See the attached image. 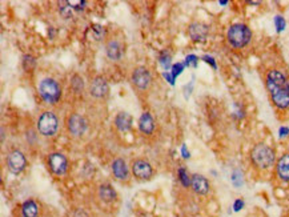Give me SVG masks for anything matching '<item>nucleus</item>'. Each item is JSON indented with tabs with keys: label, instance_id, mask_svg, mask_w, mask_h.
Returning <instances> with one entry per match:
<instances>
[{
	"label": "nucleus",
	"instance_id": "obj_31",
	"mask_svg": "<svg viewBox=\"0 0 289 217\" xmlns=\"http://www.w3.org/2000/svg\"><path fill=\"white\" fill-rule=\"evenodd\" d=\"M185 60H187V64L188 66H189V64H192V66L193 67H196V64H197V58H196V56H193V55H189V56H187V59H185Z\"/></svg>",
	"mask_w": 289,
	"mask_h": 217
},
{
	"label": "nucleus",
	"instance_id": "obj_8",
	"mask_svg": "<svg viewBox=\"0 0 289 217\" xmlns=\"http://www.w3.org/2000/svg\"><path fill=\"white\" fill-rule=\"evenodd\" d=\"M48 168L56 176H64L68 171V160L63 153L54 152L48 156Z\"/></svg>",
	"mask_w": 289,
	"mask_h": 217
},
{
	"label": "nucleus",
	"instance_id": "obj_6",
	"mask_svg": "<svg viewBox=\"0 0 289 217\" xmlns=\"http://www.w3.org/2000/svg\"><path fill=\"white\" fill-rule=\"evenodd\" d=\"M88 128V123L84 116L79 113H71L67 119V129L73 138H81Z\"/></svg>",
	"mask_w": 289,
	"mask_h": 217
},
{
	"label": "nucleus",
	"instance_id": "obj_4",
	"mask_svg": "<svg viewBox=\"0 0 289 217\" xmlns=\"http://www.w3.org/2000/svg\"><path fill=\"white\" fill-rule=\"evenodd\" d=\"M39 95L45 103L49 104H56L59 99L62 96V88L55 79L45 77L39 84Z\"/></svg>",
	"mask_w": 289,
	"mask_h": 217
},
{
	"label": "nucleus",
	"instance_id": "obj_20",
	"mask_svg": "<svg viewBox=\"0 0 289 217\" xmlns=\"http://www.w3.org/2000/svg\"><path fill=\"white\" fill-rule=\"evenodd\" d=\"M39 213V207L34 200H27L22 205V215L23 217H37Z\"/></svg>",
	"mask_w": 289,
	"mask_h": 217
},
{
	"label": "nucleus",
	"instance_id": "obj_29",
	"mask_svg": "<svg viewBox=\"0 0 289 217\" xmlns=\"http://www.w3.org/2000/svg\"><path fill=\"white\" fill-rule=\"evenodd\" d=\"M243 207H244V200L237 199L235 203H233V209H235V212H239V211H241V209H243Z\"/></svg>",
	"mask_w": 289,
	"mask_h": 217
},
{
	"label": "nucleus",
	"instance_id": "obj_14",
	"mask_svg": "<svg viewBox=\"0 0 289 217\" xmlns=\"http://www.w3.org/2000/svg\"><path fill=\"white\" fill-rule=\"evenodd\" d=\"M112 173H113V176H115L117 180H120V181H127L129 179V171L128 167H127V163H125L123 159H115L113 160V163L111 165Z\"/></svg>",
	"mask_w": 289,
	"mask_h": 217
},
{
	"label": "nucleus",
	"instance_id": "obj_7",
	"mask_svg": "<svg viewBox=\"0 0 289 217\" xmlns=\"http://www.w3.org/2000/svg\"><path fill=\"white\" fill-rule=\"evenodd\" d=\"M27 167V159L22 151L15 149V151L9 152L7 156V168L12 175H19L22 173Z\"/></svg>",
	"mask_w": 289,
	"mask_h": 217
},
{
	"label": "nucleus",
	"instance_id": "obj_33",
	"mask_svg": "<svg viewBox=\"0 0 289 217\" xmlns=\"http://www.w3.org/2000/svg\"><path fill=\"white\" fill-rule=\"evenodd\" d=\"M288 133H289V129L287 128V127H281V128H280V136H281V138H285V136H287Z\"/></svg>",
	"mask_w": 289,
	"mask_h": 217
},
{
	"label": "nucleus",
	"instance_id": "obj_26",
	"mask_svg": "<svg viewBox=\"0 0 289 217\" xmlns=\"http://www.w3.org/2000/svg\"><path fill=\"white\" fill-rule=\"evenodd\" d=\"M35 66V58H32L31 55H24V58H23V67H24V70H26V71H31Z\"/></svg>",
	"mask_w": 289,
	"mask_h": 217
},
{
	"label": "nucleus",
	"instance_id": "obj_1",
	"mask_svg": "<svg viewBox=\"0 0 289 217\" xmlns=\"http://www.w3.org/2000/svg\"><path fill=\"white\" fill-rule=\"evenodd\" d=\"M265 85L271 102L276 108L285 111L289 108V81L279 70H271L265 76Z\"/></svg>",
	"mask_w": 289,
	"mask_h": 217
},
{
	"label": "nucleus",
	"instance_id": "obj_13",
	"mask_svg": "<svg viewBox=\"0 0 289 217\" xmlns=\"http://www.w3.org/2000/svg\"><path fill=\"white\" fill-rule=\"evenodd\" d=\"M191 186L195 193L200 196H205L209 192V181L208 179L203 176V175H199V173H195L192 175L191 179Z\"/></svg>",
	"mask_w": 289,
	"mask_h": 217
},
{
	"label": "nucleus",
	"instance_id": "obj_19",
	"mask_svg": "<svg viewBox=\"0 0 289 217\" xmlns=\"http://www.w3.org/2000/svg\"><path fill=\"white\" fill-rule=\"evenodd\" d=\"M139 129L145 135H151L155 131V121L149 112H144L139 119Z\"/></svg>",
	"mask_w": 289,
	"mask_h": 217
},
{
	"label": "nucleus",
	"instance_id": "obj_30",
	"mask_svg": "<svg viewBox=\"0 0 289 217\" xmlns=\"http://www.w3.org/2000/svg\"><path fill=\"white\" fill-rule=\"evenodd\" d=\"M182 67H184V66H182V64H180V63H178V64H175V66H174V72H172V73H174V79L176 77V76L181 73Z\"/></svg>",
	"mask_w": 289,
	"mask_h": 217
},
{
	"label": "nucleus",
	"instance_id": "obj_25",
	"mask_svg": "<svg viewBox=\"0 0 289 217\" xmlns=\"http://www.w3.org/2000/svg\"><path fill=\"white\" fill-rule=\"evenodd\" d=\"M171 60H172V58H171V55H169L167 51H163V52L160 53V56H159V62H160L161 67H163L164 70H167V71H168L169 67H171Z\"/></svg>",
	"mask_w": 289,
	"mask_h": 217
},
{
	"label": "nucleus",
	"instance_id": "obj_35",
	"mask_svg": "<svg viewBox=\"0 0 289 217\" xmlns=\"http://www.w3.org/2000/svg\"><path fill=\"white\" fill-rule=\"evenodd\" d=\"M4 128H1V142H4Z\"/></svg>",
	"mask_w": 289,
	"mask_h": 217
},
{
	"label": "nucleus",
	"instance_id": "obj_36",
	"mask_svg": "<svg viewBox=\"0 0 289 217\" xmlns=\"http://www.w3.org/2000/svg\"><path fill=\"white\" fill-rule=\"evenodd\" d=\"M220 4L225 5V4H228V1H225V0H224V1H220Z\"/></svg>",
	"mask_w": 289,
	"mask_h": 217
},
{
	"label": "nucleus",
	"instance_id": "obj_15",
	"mask_svg": "<svg viewBox=\"0 0 289 217\" xmlns=\"http://www.w3.org/2000/svg\"><path fill=\"white\" fill-rule=\"evenodd\" d=\"M276 172L283 181H289V153H284L276 163Z\"/></svg>",
	"mask_w": 289,
	"mask_h": 217
},
{
	"label": "nucleus",
	"instance_id": "obj_5",
	"mask_svg": "<svg viewBox=\"0 0 289 217\" xmlns=\"http://www.w3.org/2000/svg\"><path fill=\"white\" fill-rule=\"evenodd\" d=\"M59 129V119L52 111L43 112L37 120V131L41 136L51 138L56 135Z\"/></svg>",
	"mask_w": 289,
	"mask_h": 217
},
{
	"label": "nucleus",
	"instance_id": "obj_18",
	"mask_svg": "<svg viewBox=\"0 0 289 217\" xmlns=\"http://www.w3.org/2000/svg\"><path fill=\"white\" fill-rule=\"evenodd\" d=\"M115 125L120 132H127L132 127V116L128 112H119L115 116Z\"/></svg>",
	"mask_w": 289,
	"mask_h": 217
},
{
	"label": "nucleus",
	"instance_id": "obj_28",
	"mask_svg": "<svg viewBox=\"0 0 289 217\" xmlns=\"http://www.w3.org/2000/svg\"><path fill=\"white\" fill-rule=\"evenodd\" d=\"M275 26L277 28V32H283L285 30V26H287V23H285V19L280 15H277L275 18Z\"/></svg>",
	"mask_w": 289,
	"mask_h": 217
},
{
	"label": "nucleus",
	"instance_id": "obj_16",
	"mask_svg": "<svg viewBox=\"0 0 289 217\" xmlns=\"http://www.w3.org/2000/svg\"><path fill=\"white\" fill-rule=\"evenodd\" d=\"M106 55L111 60H120L123 56V45L117 40H109L106 44Z\"/></svg>",
	"mask_w": 289,
	"mask_h": 217
},
{
	"label": "nucleus",
	"instance_id": "obj_12",
	"mask_svg": "<svg viewBox=\"0 0 289 217\" xmlns=\"http://www.w3.org/2000/svg\"><path fill=\"white\" fill-rule=\"evenodd\" d=\"M188 34L193 41H205L208 37L209 27L201 22H193L188 28Z\"/></svg>",
	"mask_w": 289,
	"mask_h": 217
},
{
	"label": "nucleus",
	"instance_id": "obj_2",
	"mask_svg": "<svg viewBox=\"0 0 289 217\" xmlns=\"http://www.w3.org/2000/svg\"><path fill=\"white\" fill-rule=\"evenodd\" d=\"M251 160L252 164L258 169H268L271 168L272 165L275 164L276 155L275 151L271 146L264 144V143H258L252 148L251 151Z\"/></svg>",
	"mask_w": 289,
	"mask_h": 217
},
{
	"label": "nucleus",
	"instance_id": "obj_34",
	"mask_svg": "<svg viewBox=\"0 0 289 217\" xmlns=\"http://www.w3.org/2000/svg\"><path fill=\"white\" fill-rule=\"evenodd\" d=\"M181 152H182V155H184V157H185V159H188V157H189V152H187V148H185V145H182Z\"/></svg>",
	"mask_w": 289,
	"mask_h": 217
},
{
	"label": "nucleus",
	"instance_id": "obj_9",
	"mask_svg": "<svg viewBox=\"0 0 289 217\" xmlns=\"http://www.w3.org/2000/svg\"><path fill=\"white\" fill-rule=\"evenodd\" d=\"M109 93V85L106 77L98 75L91 80L89 84V95L95 99H106Z\"/></svg>",
	"mask_w": 289,
	"mask_h": 217
},
{
	"label": "nucleus",
	"instance_id": "obj_22",
	"mask_svg": "<svg viewBox=\"0 0 289 217\" xmlns=\"http://www.w3.org/2000/svg\"><path fill=\"white\" fill-rule=\"evenodd\" d=\"M89 32H91V36H92V39L99 41V40H102L104 36H106V28L100 24H92L91 28H89Z\"/></svg>",
	"mask_w": 289,
	"mask_h": 217
},
{
	"label": "nucleus",
	"instance_id": "obj_23",
	"mask_svg": "<svg viewBox=\"0 0 289 217\" xmlns=\"http://www.w3.org/2000/svg\"><path fill=\"white\" fill-rule=\"evenodd\" d=\"M71 88L75 93H81L84 89V80L80 75H73L71 77Z\"/></svg>",
	"mask_w": 289,
	"mask_h": 217
},
{
	"label": "nucleus",
	"instance_id": "obj_11",
	"mask_svg": "<svg viewBox=\"0 0 289 217\" xmlns=\"http://www.w3.org/2000/svg\"><path fill=\"white\" fill-rule=\"evenodd\" d=\"M132 173H134V176L138 180H149V179L153 176V168H152V165L145 161V160L143 159H138L135 160L134 163H132Z\"/></svg>",
	"mask_w": 289,
	"mask_h": 217
},
{
	"label": "nucleus",
	"instance_id": "obj_24",
	"mask_svg": "<svg viewBox=\"0 0 289 217\" xmlns=\"http://www.w3.org/2000/svg\"><path fill=\"white\" fill-rule=\"evenodd\" d=\"M179 180H180V182H181L182 186H185V188H188V186H191V179L192 176H189L187 172V169L185 168H180L179 169Z\"/></svg>",
	"mask_w": 289,
	"mask_h": 217
},
{
	"label": "nucleus",
	"instance_id": "obj_21",
	"mask_svg": "<svg viewBox=\"0 0 289 217\" xmlns=\"http://www.w3.org/2000/svg\"><path fill=\"white\" fill-rule=\"evenodd\" d=\"M58 5H59V12H60V15H62L63 18L64 19L73 18V11H75V8L72 7L70 1H60V3H58Z\"/></svg>",
	"mask_w": 289,
	"mask_h": 217
},
{
	"label": "nucleus",
	"instance_id": "obj_17",
	"mask_svg": "<svg viewBox=\"0 0 289 217\" xmlns=\"http://www.w3.org/2000/svg\"><path fill=\"white\" fill-rule=\"evenodd\" d=\"M98 196L103 203H112L117 197V193H116L115 188L111 184H102L99 186Z\"/></svg>",
	"mask_w": 289,
	"mask_h": 217
},
{
	"label": "nucleus",
	"instance_id": "obj_32",
	"mask_svg": "<svg viewBox=\"0 0 289 217\" xmlns=\"http://www.w3.org/2000/svg\"><path fill=\"white\" fill-rule=\"evenodd\" d=\"M203 60L208 63V64H211V66L214 67V68H216V63H215L214 58H211V56H204V58H203Z\"/></svg>",
	"mask_w": 289,
	"mask_h": 217
},
{
	"label": "nucleus",
	"instance_id": "obj_10",
	"mask_svg": "<svg viewBox=\"0 0 289 217\" xmlns=\"http://www.w3.org/2000/svg\"><path fill=\"white\" fill-rule=\"evenodd\" d=\"M152 76L145 67H136L132 72V83L140 91H145L151 85Z\"/></svg>",
	"mask_w": 289,
	"mask_h": 217
},
{
	"label": "nucleus",
	"instance_id": "obj_3",
	"mask_svg": "<svg viewBox=\"0 0 289 217\" xmlns=\"http://www.w3.org/2000/svg\"><path fill=\"white\" fill-rule=\"evenodd\" d=\"M252 39V31L247 24L236 23L232 24L227 31V40L233 48H244Z\"/></svg>",
	"mask_w": 289,
	"mask_h": 217
},
{
	"label": "nucleus",
	"instance_id": "obj_27",
	"mask_svg": "<svg viewBox=\"0 0 289 217\" xmlns=\"http://www.w3.org/2000/svg\"><path fill=\"white\" fill-rule=\"evenodd\" d=\"M232 182L236 186L243 185V173L240 171H235V172L232 173Z\"/></svg>",
	"mask_w": 289,
	"mask_h": 217
}]
</instances>
